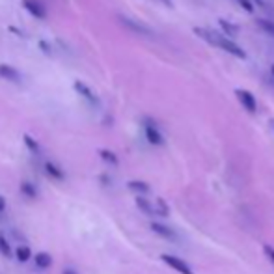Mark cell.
Instances as JSON below:
<instances>
[{
    "label": "cell",
    "instance_id": "9c48e42d",
    "mask_svg": "<svg viewBox=\"0 0 274 274\" xmlns=\"http://www.w3.org/2000/svg\"><path fill=\"white\" fill-rule=\"evenodd\" d=\"M127 187L133 190V192H136V196H144V194H148L149 190H151V187H149L146 181H138V179H134V181H129L127 183Z\"/></svg>",
    "mask_w": 274,
    "mask_h": 274
},
{
    "label": "cell",
    "instance_id": "cb8c5ba5",
    "mask_svg": "<svg viewBox=\"0 0 274 274\" xmlns=\"http://www.w3.org/2000/svg\"><path fill=\"white\" fill-rule=\"evenodd\" d=\"M6 211V200H4V196H0V213Z\"/></svg>",
    "mask_w": 274,
    "mask_h": 274
},
{
    "label": "cell",
    "instance_id": "7c38bea8",
    "mask_svg": "<svg viewBox=\"0 0 274 274\" xmlns=\"http://www.w3.org/2000/svg\"><path fill=\"white\" fill-rule=\"evenodd\" d=\"M34 261H35V265L41 269V271H45V269H49L50 265H52V258H50V254H47V252L35 254Z\"/></svg>",
    "mask_w": 274,
    "mask_h": 274
},
{
    "label": "cell",
    "instance_id": "7402d4cb",
    "mask_svg": "<svg viewBox=\"0 0 274 274\" xmlns=\"http://www.w3.org/2000/svg\"><path fill=\"white\" fill-rule=\"evenodd\" d=\"M237 4H239L241 7H245L248 13H252L254 11V2L252 0H237Z\"/></svg>",
    "mask_w": 274,
    "mask_h": 274
},
{
    "label": "cell",
    "instance_id": "8992f818",
    "mask_svg": "<svg viewBox=\"0 0 274 274\" xmlns=\"http://www.w3.org/2000/svg\"><path fill=\"white\" fill-rule=\"evenodd\" d=\"M151 232L157 233V235H161V237H164V239L168 241H177V233L172 230V228H168V226L161 224V222H151Z\"/></svg>",
    "mask_w": 274,
    "mask_h": 274
},
{
    "label": "cell",
    "instance_id": "44dd1931",
    "mask_svg": "<svg viewBox=\"0 0 274 274\" xmlns=\"http://www.w3.org/2000/svg\"><path fill=\"white\" fill-rule=\"evenodd\" d=\"M157 215H162V217H168V215H170L168 205L164 204V200H162V198H159V200H157Z\"/></svg>",
    "mask_w": 274,
    "mask_h": 274
},
{
    "label": "cell",
    "instance_id": "603a6c76",
    "mask_svg": "<svg viewBox=\"0 0 274 274\" xmlns=\"http://www.w3.org/2000/svg\"><path fill=\"white\" fill-rule=\"evenodd\" d=\"M263 252H265V256H267V260L274 265V248H273V246L265 245V246H263Z\"/></svg>",
    "mask_w": 274,
    "mask_h": 274
},
{
    "label": "cell",
    "instance_id": "52a82bcc",
    "mask_svg": "<svg viewBox=\"0 0 274 274\" xmlns=\"http://www.w3.org/2000/svg\"><path fill=\"white\" fill-rule=\"evenodd\" d=\"M0 77L9 80V82H19L21 77H19V71L11 67V65H6V63H0Z\"/></svg>",
    "mask_w": 274,
    "mask_h": 274
},
{
    "label": "cell",
    "instance_id": "ba28073f",
    "mask_svg": "<svg viewBox=\"0 0 274 274\" xmlns=\"http://www.w3.org/2000/svg\"><path fill=\"white\" fill-rule=\"evenodd\" d=\"M43 168H45V172H47L52 179H56V181H63V179H65V174L62 172V168H58L54 162L47 161L43 164Z\"/></svg>",
    "mask_w": 274,
    "mask_h": 274
},
{
    "label": "cell",
    "instance_id": "d6986e66",
    "mask_svg": "<svg viewBox=\"0 0 274 274\" xmlns=\"http://www.w3.org/2000/svg\"><path fill=\"white\" fill-rule=\"evenodd\" d=\"M258 26L274 37V22L273 21H269V19H258Z\"/></svg>",
    "mask_w": 274,
    "mask_h": 274
},
{
    "label": "cell",
    "instance_id": "3957f363",
    "mask_svg": "<svg viewBox=\"0 0 274 274\" xmlns=\"http://www.w3.org/2000/svg\"><path fill=\"white\" fill-rule=\"evenodd\" d=\"M235 95H237L239 103L243 105V108H245L246 112H250V114L258 112V101H256V97H254L250 91L248 90H235Z\"/></svg>",
    "mask_w": 274,
    "mask_h": 274
},
{
    "label": "cell",
    "instance_id": "d4e9b609",
    "mask_svg": "<svg viewBox=\"0 0 274 274\" xmlns=\"http://www.w3.org/2000/svg\"><path fill=\"white\" fill-rule=\"evenodd\" d=\"M99 179L103 181V185H110V177H108V176H101Z\"/></svg>",
    "mask_w": 274,
    "mask_h": 274
},
{
    "label": "cell",
    "instance_id": "6da1fadb",
    "mask_svg": "<svg viewBox=\"0 0 274 274\" xmlns=\"http://www.w3.org/2000/svg\"><path fill=\"white\" fill-rule=\"evenodd\" d=\"M194 34L200 35L204 41H207L209 45L213 47H218V49L226 50L228 54H232L235 58H246V52L245 49H241L237 43L233 41L232 37L228 35L220 34L217 30H211V28H194Z\"/></svg>",
    "mask_w": 274,
    "mask_h": 274
},
{
    "label": "cell",
    "instance_id": "484cf974",
    "mask_svg": "<svg viewBox=\"0 0 274 274\" xmlns=\"http://www.w3.org/2000/svg\"><path fill=\"white\" fill-rule=\"evenodd\" d=\"M254 4H258L260 7H267V4H265V0H252Z\"/></svg>",
    "mask_w": 274,
    "mask_h": 274
},
{
    "label": "cell",
    "instance_id": "277c9868",
    "mask_svg": "<svg viewBox=\"0 0 274 274\" xmlns=\"http://www.w3.org/2000/svg\"><path fill=\"white\" fill-rule=\"evenodd\" d=\"M144 133H146V138H148L149 144H153V146H162L164 144V138H162L161 131L155 127V123L148 121L146 127H144Z\"/></svg>",
    "mask_w": 274,
    "mask_h": 274
},
{
    "label": "cell",
    "instance_id": "4316f807",
    "mask_svg": "<svg viewBox=\"0 0 274 274\" xmlns=\"http://www.w3.org/2000/svg\"><path fill=\"white\" fill-rule=\"evenodd\" d=\"M63 274H77V273H75V271H69V269H65V271H63Z\"/></svg>",
    "mask_w": 274,
    "mask_h": 274
},
{
    "label": "cell",
    "instance_id": "4fadbf2b",
    "mask_svg": "<svg viewBox=\"0 0 274 274\" xmlns=\"http://www.w3.org/2000/svg\"><path fill=\"white\" fill-rule=\"evenodd\" d=\"M15 258H17V261H21V263H26L28 260H32V250H30L26 245L17 246V250H15Z\"/></svg>",
    "mask_w": 274,
    "mask_h": 274
},
{
    "label": "cell",
    "instance_id": "8fae6325",
    "mask_svg": "<svg viewBox=\"0 0 274 274\" xmlns=\"http://www.w3.org/2000/svg\"><path fill=\"white\" fill-rule=\"evenodd\" d=\"M75 90H77L86 101H90L91 105H97V97H95V93H93V91H91L86 84H82V82H75Z\"/></svg>",
    "mask_w": 274,
    "mask_h": 274
},
{
    "label": "cell",
    "instance_id": "5b68a950",
    "mask_svg": "<svg viewBox=\"0 0 274 274\" xmlns=\"http://www.w3.org/2000/svg\"><path fill=\"white\" fill-rule=\"evenodd\" d=\"M22 6H24V9H26L30 15H34L37 19H45V17H47L45 7H43V4L37 2V0H22Z\"/></svg>",
    "mask_w": 274,
    "mask_h": 274
},
{
    "label": "cell",
    "instance_id": "e0dca14e",
    "mask_svg": "<svg viewBox=\"0 0 274 274\" xmlns=\"http://www.w3.org/2000/svg\"><path fill=\"white\" fill-rule=\"evenodd\" d=\"M99 157L105 162H108V164H112V166L118 164V157H116V153H112L110 149H99Z\"/></svg>",
    "mask_w": 274,
    "mask_h": 274
},
{
    "label": "cell",
    "instance_id": "9a60e30c",
    "mask_svg": "<svg viewBox=\"0 0 274 274\" xmlns=\"http://www.w3.org/2000/svg\"><path fill=\"white\" fill-rule=\"evenodd\" d=\"M21 192H22V196L30 198V200H35V198H37V189H35L34 183H30V181L21 183Z\"/></svg>",
    "mask_w": 274,
    "mask_h": 274
},
{
    "label": "cell",
    "instance_id": "ac0fdd59",
    "mask_svg": "<svg viewBox=\"0 0 274 274\" xmlns=\"http://www.w3.org/2000/svg\"><path fill=\"white\" fill-rule=\"evenodd\" d=\"M220 24H222V28L226 30V34H228V37H235V35L239 34V28H237V26H235V24H232V22H228L226 21V19H220Z\"/></svg>",
    "mask_w": 274,
    "mask_h": 274
},
{
    "label": "cell",
    "instance_id": "ffe728a7",
    "mask_svg": "<svg viewBox=\"0 0 274 274\" xmlns=\"http://www.w3.org/2000/svg\"><path fill=\"white\" fill-rule=\"evenodd\" d=\"M24 144H26V148H28L32 153H37V151H39V144H37L30 134H24Z\"/></svg>",
    "mask_w": 274,
    "mask_h": 274
},
{
    "label": "cell",
    "instance_id": "2e32d148",
    "mask_svg": "<svg viewBox=\"0 0 274 274\" xmlns=\"http://www.w3.org/2000/svg\"><path fill=\"white\" fill-rule=\"evenodd\" d=\"M120 21L123 24H127V28L134 30V32H140V34H149V30L144 26V24H138V22L131 21V19H127V17H120Z\"/></svg>",
    "mask_w": 274,
    "mask_h": 274
},
{
    "label": "cell",
    "instance_id": "30bf717a",
    "mask_svg": "<svg viewBox=\"0 0 274 274\" xmlns=\"http://www.w3.org/2000/svg\"><path fill=\"white\" fill-rule=\"evenodd\" d=\"M134 202H136L138 209H140V211L144 213V215H149V217H151V215H157V209H155L153 205H151V202H149L148 198L136 196V200H134Z\"/></svg>",
    "mask_w": 274,
    "mask_h": 274
},
{
    "label": "cell",
    "instance_id": "5bb4252c",
    "mask_svg": "<svg viewBox=\"0 0 274 274\" xmlns=\"http://www.w3.org/2000/svg\"><path fill=\"white\" fill-rule=\"evenodd\" d=\"M0 254L4 256V258H13L15 252L11 250V243L4 237V233L0 232Z\"/></svg>",
    "mask_w": 274,
    "mask_h": 274
},
{
    "label": "cell",
    "instance_id": "7a4b0ae2",
    "mask_svg": "<svg viewBox=\"0 0 274 274\" xmlns=\"http://www.w3.org/2000/svg\"><path fill=\"white\" fill-rule=\"evenodd\" d=\"M161 260L168 265V267H172L176 273L179 274H194L192 273V269L189 267V263H185V261L181 260V258H176V256H170V254H162Z\"/></svg>",
    "mask_w": 274,
    "mask_h": 274
},
{
    "label": "cell",
    "instance_id": "83f0119b",
    "mask_svg": "<svg viewBox=\"0 0 274 274\" xmlns=\"http://www.w3.org/2000/svg\"><path fill=\"white\" fill-rule=\"evenodd\" d=\"M271 71H273V77H274V63H273V67H271Z\"/></svg>",
    "mask_w": 274,
    "mask_h": 274
}]
</instances>
